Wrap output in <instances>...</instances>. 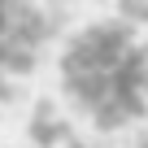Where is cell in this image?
I'll return each instance as SVG.
<instances>
[{
	"instance_id": "6da1fadb",
	"label": "cell",
	"mask_w": 148,
	"mask_h": 148,
	"mask_svg": "<svg viewBox=\"0 0 148 148\" xmlns=\"http://www.w3.org/2000/svg\"><path fill=\"white\" fill-rule=\"evenodd\" d=\"M61 87L96 131H118L148 109V48L131 18H105L74 35L61 52Z\"/></svg>"
},
{
	"instance_id": "7a4b0ae2",
	"label": "cell",
	"mask_w": 148,
	"mask_h": 148,
	"mask_svg": "<svg viewBox=\"0 0 148 148\" xmlns=\"http://www.w3.org/2000/svg\"><path fill=\"white\" fill-rule=\"evenodd\" d=\"M52 18L35 0H0V70L31 74L39 65L44 44L52 39Z\"/></svg>"
},
{
	"instance_id": "3957f363",
	"label": "cell",
	"mask_w": 148,
	"mask_h": 148,
	"mask_svg": "<svg viewBox=\"0 0 148 148\" xmlns=\"http://www.w3.org/2000/svg\"><path fill=\"white\" fill-rule=\"evenodd\" d=\"M70 135H74V131H70V122H65L48 100H44V105L35 109V118H31V139H35L39 148H57V144H65Z\"/></svg>"
},
{
	"instance_id": "277c9868",
	"label": "cell",
	"mask_w": 148,
	"mask_h": 148,
	"mask_svg": "<svg viewBox=\"0 0 148 148\" xmlns=\"http://www.w3.org/2000/svg\"><path fill=\"white\" fill-rule=\"evenodd\" d=\"M5 100H9V74L0 70V105H5Z\"/></svg>"
},
{
	"instance_id": "5b68a950",
	"label": "cell",
	"mask_w": 148,
	"mask_h": 148,
	"mask_svg": "<svg viewBox=\"0 0 148 148\" xmlns=\"http://www.w3.org/2000/svg\"><path fill=\"white\" fill-rule=\"evenodd\" d=\"M65 148H87V144H83V139H74V135H70V139H65Z\"/></svg>"
},
{
	"instance_id": "8992f818",
	"label": "cell",
	"mask_w": 148,
	"mask_h": 148,
	"mask_svg": "<svg viewBox=\"0 0 148 148\" xmlns=\"http://www.w3.org/2000/svg\"><path fill=\"white\" fill-rule=\"evenodd\" d=\"M139 148H148V135H144V144H139Z\"/></svg>"
}]
</instances>
